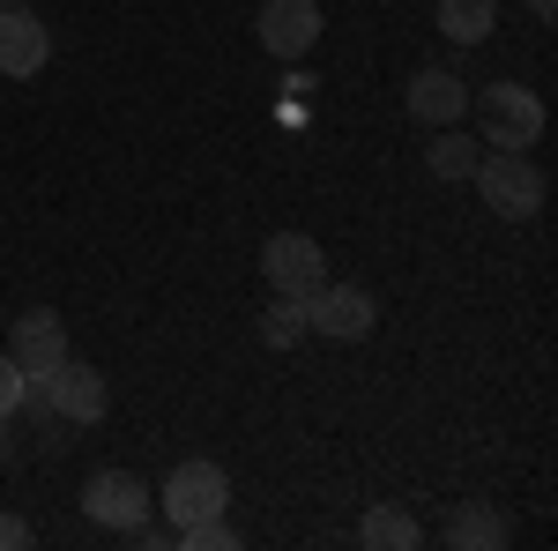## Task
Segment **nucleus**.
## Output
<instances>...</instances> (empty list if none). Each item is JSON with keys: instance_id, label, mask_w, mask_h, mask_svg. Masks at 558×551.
<instances>
[{"instance_id": "nucleus-12", "label": "nucleus", "mask_w": 558, "mask_h": 551, "mask_svg": "<svg viewBox=\"0 0 558 551\" xmlns=\"http://www.w3.org/2000/svg\"><path fill=\"white\" fill-rule=\"evenodd\" d=\"M447 544L454 551H499L507 544V522H499V507H484V500H454V514H447Z\"/></svg>"}, {"instance_id": "nucleus-13", "label": "nucleus", "mask_w": 558, "mask_h": 551, "mask_svg": "<svg viewBox=\"0 0 558 551\" xmlns=\"http://www.w3.org/2000/svg\"><path fill=\"white\" fill-rule=\"evenodd\" d=\"M432 134H439V142L425 149L432 179H470L476 157H484V142H476V134H462V128H432Z\"/></svg>"}, {"instance_id": "nucleus-16", "label": "nucleus", "mask_w": 558, "mask_h": 551, "mask_svg": "<svg viewBox=\"0 0 558 551\" xmlns=\"http://www.w3.org/2000/svg\"><path fill=\"white\" fill-rule=\"evenodd\" d=\"M313 328H305V298H276L268 313H260V343L268 350H291V343H305Z\"/></svg>"}, {"instance_id": "nucleus-8", "label": "nucleus", "mask_w": 558, "mask_h": 551, "mask_svg": "<svg viewBox=\"0 0 558 551\" xmlns=\"http://www.w3.org/2000/svg\"><path fill=\"white\" fill-rule=\"evenodd\" d=\"M8 358L23 366V381H31V373H52V366L68 358V321H60L52 306H31V313L8 328Z\"/></svg>"}, {"instance_id": "nucleus-20", "label": "nucleus", "mask_w": 558, "mask_h": 551, "mask_svg": "<svg viewBox=\"0 0 558 551\" xmlns=\"http://www.w3.org/2000/svg\"><path fill=\"white\" fill-rule=\"evenodd\" d=\"M529 15H536V23H551V15H558V0H529Z\"/></svg>"}, {"instance_id": "nucleus-3", "label": "nucleus", "mask_w": 558, "mask_h": 551, "mask_svg": "<svg viewBox=\"0 0 558 551\" xmlns=\"http://www.w3.org/2000/svg\"><path fill=\"white\" fill-rule=\"evenodd\" d=\"M476 142L484 149H529V142H544V97L521 83H492L476 97Z\"/></svg>"}, {"instance_id": "nucleus-6", "label": "nucleus", "mask_w": 558, "mask_h": 551, "mask_svg": "<svg viewBox=\"0 0 558 551\" xmlns=\"http://www.w3.org/2000/svg\"><path fill=\"white\" fill-rule=\"evenodd\" d=\"M373 321H380V306H373V291H357V284H320V291L305 298V328L328 336V343H365Z\"/></svg>"}, {"instance_id": "nucleus-18", "label": "nucleus", "mask_w": 558, "mask_h": 551, "mask_svg": "<svg viewBox=\"0 0 558 551\" xmlns=\"http://www.w3.org/2000/svg\"><path fill=\"white\" fill-rule=\"evenodd\" d=\"M15 410H23V366L0 350V418H15Z\"/></svg>"}, {"instance_id": "nucleus-19", "label": "nucleus", "mask_w": 558, "mask_h": 551, "mask_svg": "<svg viewBox=\"0 0 558 551\" xmlns=\"http://www.w3.org/2000/svg\"><path fill=\"white\" fill-rule=\"evenodd\" d=\"M31 544V522L23 514H0V551H23Z\"/></svg>"}, {"instance_id": "nucleus-2", "label": "nucleus", "mask_w": 558, "mask_h": 551, "mask_svg": "<svg viewBox=\"0 0 558 551\" xmlns=\"http://www.w3.org/2000/svg\"><path fill=\"white\" fill-rule=\"evenodd\" d=\"M23 403L52 410L60 424H97L112 395H105V373H97V366H75V358H60L52 373H31V381H23Z\"/></svg>"}, {"instance_id": "nucleus-1", "label": "nucleus", "mask_w": 558, "mask_h": 551, "mask_svg": "<svg viewBox=\"0 0 558 551\" xmlns=\"http://www.w3.org/2000/svg\"><path fill=\"white\" fill-rule=\"evenodd\" d=\"M470 179H476V194L492 202V216H507V224H529L544 209V171L529 165V149H484Z\"/></svg>"}, {"instance_id": "nucleus-5", "label": "nucleus", "mask_w": 558, "mask_h": 551, "mask_svg": "<svg viewBox=\"0 0 558 551\" xmlns=\"http://www.w3.org/2000/svg\"><path fill=\"white\" fill-rule=\"evenodd\" d=\"M223 500H231V477L216 463H179L172 477H165V492H157V507L172 514V529H186V522H209V514H223Z\"/></svg>"}, {"instance_id": "nucleus-21", "label": "nucleus", "mask_w": 558, "mask_h": 551, "mask_svg": "<svg viewBox=\"0 0 558 551\" xmlns=\"http://www.w3.org/2000/svg\"><path fill=\"white\" fill-rule=\"evenodd\" d=\"M15 8H23V0H0V15H15Z\"/></svg>"}, {"instance_id": "nucleus-14", "label": "nucleus", "mask_w": 558, "mask_h": 551, "mask_svg": "<svg viewBox=\"0 0 558 551\" xmlns=\"http://www.w3.org/2000/svg\"><path fill=\"white\" fill-rule=\"evenodd\" d=\"M499 23V0H439V31L454 45H484Z\"/></svg>"}, {"instance_id": "nucleus-15", "label": "nucleus", "mask_w": 558, "mask_h": 551, "mask_svg": "<svg viewBox=\"0 0 558 551\" xmlns=\"http://www.w3.org/2000/svg\"><path fill=\"white\" fill-rule=\"evenodd\" d=\"M357 544H373V551H410L417 544V522L402 507H373L365 522H357Z\"/></svg>"}, {"instance_id": "nucleus-17", "label": "nucleus", "mask_w": 558, "mask_h": 551, "mask_svg": "<svg viewBox=\"0 0 558 551\" xmlns=\"http://www.w3.org/2000/svg\"><path fill=\"white\" fill-rule=\"evenodd\" d=\"M179 544H186V551H231V544H239V529H231L223 514H209V522H186Z\"/></svg>"}, {"instance_id": "nucleus-10", "label": "nucleus", "mask_w": 558, "mask_h": 551, "mask_svg": "<svg viewBox=\"0 0 558 551\" xmlns=\"http://www.w3.org/2000/svg\"><path fill=\"white\" fill-rule=\"evenodd\" d=\"M260 45L276 60H299L320 45V0H260Z\"/></svg>"}, {"instance_id": "nucleus-9", "label": "nucleus", "mask_w": 558, "mask_h": 551, "mask_svg": "<svg viewBox=\"0 0 558 551\" xmlns=\"http://www.w3.org/2000/svg\"><path fill=\"white\" fill-rule=\"evenodd\" d=\"M410 120L417 128H462L470 120V89L454 68H417L410 75Z\"/></svg>"}, {"instance_id": "nucleus-4", "label": "nucleus", "mask_w": 558, "mask_h": 551, "mask_svg": "<svg viewBox=\"0 0 558 551\" xmlns=\"http://www.w3.org/2000/svg\"><path fill=\"white\" fill-rule=\"evenodd\" d=\"M260 268H268V291L276 298H313L328 284V254H320V239H305V231H276V239L260 247Z\"/></svg>"}, {"instance_id": "nucleus-7", "label": "nucleus", "mask_w": 558, "mask_h": 551, "mask_svg": "<svg viewBox=\"0 0 558 551\" xmlns=\"http://www.w3.org/2000/svg\"><path fill=\"white\" fill-rule=\"evenodd\" d=\"M149 507H157V492H149L134 469H97L83 484V514L97 529H120V537H128L134 522H149Z\"/></svg>"}, {"instance_id": "nucleus-11", "label": "nucleus", "mask_w": 558, "mask_h": 551, "mask_svg": "<svg viewBox=\"0 0 558 551\" xmlns=\"http://www.w3.org/2000/svg\"><path fill=\"white\" fill-rule=\"evenodd\" d=\"M45 60H52V31H45L31 8H15V15H0V75H15V83H31Z\"/></svg>"}]
</instances>
